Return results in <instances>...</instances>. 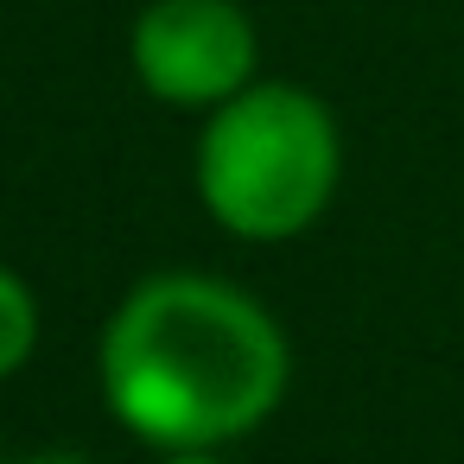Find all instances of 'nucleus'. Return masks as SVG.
Masks as SVG:
<instances>
[{
    "instance_id": "f257e3e1",
    "label": "nucleus",
    "mask_w": 464,
    "mask_h": 464,
    "mask_svg": "<svg viewBox=\"0 0 464 464\" xmlns=\"http://www.w3.org/2000/svg\"><path fill=\"white\" fill-rule=\"evenodd\" d=\"M286 375L274 312L210 274L140 280L102 331V401L160 451H223L280 407Z\"/></svg>"
},
{
    "instance_id": "f03ea898",
    "label": "nucleus",
    "mask_w": 464,
    "mask_h": 464,
    "mask_svg": "<svg viewBox=\"0 0 464 464\" xmlns=\"http://www.w3.org/2000/svg\"><path fill=\"white\" fill-rule=\"evenodd\" d=\"M337 121L299 83H248L210 109L191 160L204 210L242 242H286L312 229L337 191Z\"/></svg>"
},
{
    "instance_id": "7ed1b4c3",
    "label": "nucleus",
    "mask_w": 464,
    "mask_h": 464,
    "mask_svg": "<svg viewBox=\"0 0 464 464\" xmlns=\"http://www.w3.org/2000/svg\"><path fill=\"white\" fill-rule=\"evenodd\" d=\"M134 77L166 109H223L255 83V20L236 0H153L134 20Z\"/></svg>"
},
{
    "instance_id": "20e7f679",
    "label": "nucleus",
    "mask_w": 464,
    "mask_h": 464,
    "mask_svg": "<svg viewBox=\"0 0 464 464\" xmlns=\"http://www.w3.org/2000/svg\"><path fill=\"white\" fill-rule=\"evenodd\" d=\"M33 343H39V299L14 267H0V382L26 369Z\"/></svg>"
},
{
    "instance_id": "39448f33",
    "label": "nucleus",
    "mask_w": 464,
    "mask_h": 464,
    "mask_svg": "<svg viewBox=\"0 0 464 464\" xmlns=\"http://www.w3.org/2000/svg\"><path fill=\"white\" fill-rule=\"evenodd\" d=\"M166 464H229L223 451H166Z\"/></svg>"
},
{
    "instance_id": "423d86ee",
    "label": "nucleus",
    "mask_w": 464,
    "mask_h": 464,
    "mask_svg": "<svg viewBox=\"0 0 464 464\" xmlns=\"http://www.w3.org/2000/svg\"><path fill=\"white\" fill-rule=\"evenodd\" d=\"M20 464H90V458H77V451H39V458H20Z\"/></svg>"
}]
</instances>
